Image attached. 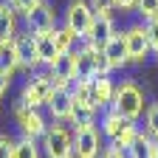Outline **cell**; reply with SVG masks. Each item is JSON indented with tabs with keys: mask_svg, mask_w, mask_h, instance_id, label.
I'll return each mask as SVG.
<instances>
[{
	"mask_svg": "<svg viewBox=\"0 0 158 158\" xmlns=\"http://www.w3.org/2000/svg\"><path fill=\"white\" fill-rule=\"evenodd\" d=\"M144 90L135 79H124V82L116 85V93H113V102H110V110H116L118 116H124L127 122H138L144 113Z\"/></svg>",
	"mask_w": 158,
	"mask_h": 158,
	"instance_id": "1",
	"label": "cell"
},
{
	"mask_svg": "<svg viewBox=\"0 0 158 158\" xmlns=\"http://www.w3.org/2000/svg\"><path fill=\"white\" fill-rule=\"evenodd\" d=\"M113 68L107 62L105 51L93 40H82L76 45V76L79 79H96V76H110Z\"/></svg>",
	"mask_w": 158,
	"mask_h": 158,
	"instance_id": "2",
	"label": "cell"
},
{
	"mask_svg": "<svg viewBox=\"0 0 158 158\" xmlns=\"http://www.w3.org/2000/svg\"><path fill=\"white\" fill-rule=\"evenodd\" d=\"M51 93H54V73L51 71H34V73H28L23 90H20V102L40 110L48 105Z\"/></svg>",
	"mask_w": 158,
	"mask_h": 158,
	"instance_id": "3",
	"label": "cell"
},
{
	"mask_svg": "<svg viewBox=\"0 0 158 158\" xmlns=\"http://www.w3.org/2000/svg\"><path fill=\"white\" fill-rule=\"evenodd\" d=\"M65 26L79 37V43L90 37V31L96 26V11L90 9L88 0H68V6H65Z\"/></svg>",
	"mask_w": 158,
	"mask_h": 158,
	"instance_id": "4",
	"label": "cell"
},
{
	"mask_svg": "<svg viewBox=\"0 0 158 158\" xmlns=\"http://www.w3.org/2000/svg\"><path fill=\"white\" fill-rule=\"evenodd\" d=\"M40 141H43V150L48 158H71L73 155V130H68L62 122L48 124L45 135Z\"/></svg>",
	"mask_w": 158,
	"mask_h": 158,
	"instance_id": "5",
	"label": "cell"
},
{
	"mask_svg": "<svg viewBox=\"0 0 158 158\" xmlns=\"http://www.w3.org/2000/svg\"><path fill=\"white\" fill-rule=\"evenodd\" d=\"M14 122H17L20 133H23L26 138H43L45 130H48L45 116L40 113L37 107H28L23 102H14Z\"/></svg>",
	"mask_w": 158,
	"mask_h": 158,
	"instance_id": "6",
	"label": "cell"
},
{
	"mask_svg": "<svg viewBox=\"0 0 158 158\" xmlns=\"http://www.w3.org/2000/svg\"><path fill=\"white\" fill-rule=\"evenodd\" d=\"M102 130H99L96 124L90 127H79L73 130V155L76 158H99L102 155Z\"/></svg>",
	"mask_w": 158,
	"mask_h": 158,
	"instance_id": "7",
	"label": "cell"
},
{
	"mask_svg": "<svg viewBox=\"0 0 158 158\" xmlns=\"http://www.w3.org/2000/svg\"><path fill=\"white\" fill-rule=\"evenodd\" d=\"M122 34H124V45H127L130 62H133V65H141L144 59L152 54V45H150V40H147L144 23H133V26H127Z\"/></svg>",
	"mask_w": 158,
	"mask_h": 158,
	"instance_id": "8",
	"label": "cell"
},
{
	"mask_svg": "<svg viewBox=\"0 0 158 158\" xmlns=\"http://www.w3.org/2000/svg\"><path fill=\"white\" fill-rule=\"evenodd\" d=\"M48 116L51 122H62V124H73L76 118V105H73V96L71 88H54L51 99H48Z\"/></svg>",
	"mask_w": 158,
	"mask_h": 158,
	"instance_id": "9",
	"label": "cell"
},
{
	"mask_svg": "<svg viewBox=\"0 0 158 158\" xmlns=\"http://www.w3.org/2000/svg\"><path fill=\"white\" fill-rule=\"evenodd\" d=\"M14 48H17V59H20V71L34 73L37 68H43V59L37 51V37L31 31H20L14 37Z\"/></svg>",
	"mask_w": 158,
	"mask_h": 158,
	"instance_id": "10",
	"label": "cell"
},
{
	"mask_svg": "<svg viewBox=\"0 0 158 158\" xmlns=\"http://www.w3.org/2000/svg\"><path fill=\"white\" fill-rule=\"evenodd\" d=\"M23 23H26V31H31L34 37L37 34H51L54 28H56V11H54V6L51 3H40L37 9H31L26 17H23Z\"/></svg>",
	"mask_w": 158,
	"mask_h": 158,
	"instance_id": "11",
	"label": "cell"
},
{
	"mask_svg": "<svg viewBox=\"0 0 158 158\" xmlns=\"http://www.w3.org/2000/svg\"><path fill=\"white\" fill-rule=\"evenodd\" d=\"M48 71L54 73V88H71L76 79H79L76 76V48L68 51V54H62Z\"/></svg>",
	"mask_w": 158,
	"mask_h": 158,
	"instance_id": "12",
	"label": "cell"
},
{
	"mask_svg": "<svg viewBox=\"0 0 158 158\" xmlns=\"http://www.w3.org/2000/svg\"><path fill=\"white\" fill-rule=\"evenodd\" d=\"M71 96H73V105H76V113L79 116H96L99 107L93 102V85L90 79H76L71 85Z\"/></svg>",
	"mask_w": 158,
	"mask_h": 158,
	"instance_id": "13",
	"label": "cell"
},
{
	"mask_svg": "<svg viewBox=\"0 0 158 158\" xmlns=\"http://www.w3.org/2000/svg\"><path fill=\"white\" fill-rule=\"evenodd\" d=\"M102 51H105V56H107V62H110L113 71H122V68L130 65V56H127V45H124V34L122 31H118Z\"/></svg>",
	"mask_w": 158,
	"mask_h": 158,
	"instance_id": "14",
	"label": "cell"
},
{
	"mask_svg": "<svg viewBox=\"0 0 158 158\" xmlns=\"http://www.w3.org/2000/svg\"><path fill=\"white\" fill-rule=\"evenodd\" d=\"M127 124H130L127 118H124V116H118V113H116V110H110V107L102 113V118H99V130H102V135L107 138V141H116V138L124 133V127H127Z\"/></svg>",
	"mask_w": 158,
	"mask_h": 158,
	"instance_id": "15",
	"label": "cell"
},
{
	"mask_svg": "<svg viewBox=\"0 0 158 158\" xmlns=\"http://www.w3.org/2000/svg\"><path fill=\"white\" fill-rule=\"evenodd\" d=\"M90 85H93V102L99 110H107L110 102H113V93H116V82L110 76H96L90 79Z\"/></svg>",
	"mask_w": 158,
	"mask_h": 158,
	"instance_id": "16",
	"label": "cell"
},
{
	"mask_svg": "<svg viewBox=\"0 0 158 158\" xmlns=\"http://www.w3.org/2000/svg\"><path fill=\"white\" fill-rule=\"evenodd\" d=\"M116 34H118V28H116L113 14H105V17H96V26H93V31H90V37H88V40H93L99 48H105Z\"/></svg>",
	"mask_w": 158,
	"mask_h": 158,
	"instance_id": "17",
	"label": "cell"
},
{
	"mask_svg": "<svg viewBox=\"0 0 158 158\" xmlns=\"http://www.w3.org/2000/svg\"><path fill=\"white\" fill-rule=\"evenodd\" d=\"M17 71H20V59H17L14 40H0V73L14 76Z\"/></svg>",
	"mask_w": 158,
	"mask_h": 158,
	"instance_id": "18",
	"label": "cell"
},
{
	"mask_svg": "<svg viewBox=\"0 0 158 158\" xmlns=\"http://www.w3.org/2000/svg\"><path fill=\"white\" fill-rule=\"evenodd\" d=\"M37 51H40V59H43L45 68H51L56 59L62 56L59 48H56V43H54V31L51 34H37Z\"/></svg>",
	"mask_w": 158,
	"mask_h": 158,
	"instance_id": "19",
	"label": "cell"
},
{
	"mask_svg": "<svg viewBox=\"0 0 158 158\" xmlns=\"http://www.w3.org/2000/svg\"><path fill=\"white\" fill-rule=\"evenodd\" d=\"M17 11L9 6V3H3L0 6V40H14L17 34H20V28H17Z\"/></svg>",
	"mask_w": 158,
	"mask_h": 158,
	"instance_id": "20",
	"label": "cell"
},
{
	"mask_svg": "<svg viewBox=\"0 0 158 158\" xmlns=\"http://www.w3.org/2000/svg\"><path fill=\"white\" fill-rule=\"evenodd\" d=\"M127 158H155V144H152V135L150 133H138L135 144L127 150Z\"/></svg>",
	"mask_w": 158,
	"mask_h": 158,
	"instance_id": "21",
	"label": "cell"
},
{
	"mask_svg": "<svg viewBox=\"0 0 158 158\" xmlns=\"http://www.w3.org/2000/svg\"><path fill=\"white\" fill-rule=\"evenodd\" d=\"M14 158H43V144H37V138H17L14 144Z\"/></svg>",
	"mask_w": 158,
	"mask_h": 158,
	"instance_id": "22",
	"label": "cell"
},
{
	"mask_svg": "<svg viewBox=\"0 0 158 158\" xmlns=\"http://www.w3.org/2000/svg\"><path fill=\"white\" fill-rule=\"evenodd\" d=\"M54 43H56L59 54H68V51H73V48L79 45V37H76L68 26H62V28H54Z\"/></svg>",
	"mask_w": 158,
	"mask_h": 158,
	"instance_id": "23",
	"label": "cell"
},
{
	"mask_svg": "<svg viewBox=\"0 0 158 158\" xmlns=\"http://www.w3.org/2000/svg\"><path fill=\"white\" fill-rule=\"evenodd\" d=\"M138 133H141V127H138V122H130L127 127H124V133L116 138V141H110V144H116V147H122V150H130L133 144H135V138H138Z\"/></svg>",
	"mask_w": 158,
	"mask_h": 158,
	"instance_id": "24",
	"label": "cell"
},
{
	"mask_svg": "<svg viewBox=\"0 0 158 158\" xmlns=\"http://www.w3.org/2000/svg\"><path fill=\"white\" fill-rule=\"evenodd\" d=\"M144 133H150L152 138L158 135V102H152L144 110Z\"/></svg>",
	"mask_w": 158,
	"mask_h": 158,
	"instance_id": "25",
	"label": "cell"
},
{
	"mask_svg": "<svg viewBox=\"0 0 158 158\" xmlns=\"http://www.w3.org/2000/svg\"><path fill=\"white\" fill-rule=\"evenodd\" d=\"M135 11L141 14V20L158 17V0H138V3H135Z\"/></svg>",
	"mask_w": 158,
	"mask_h": 158,
	"instance_id": "26",
	"label": "cell"
},
{
	"mask_svg": "<svg viewBox=\"0 0 158 158\" xmlns=\"http://www.w3.org/2000/svg\"><path fill=\"white\" fill-rule=\"evenodd\" d=\"M6 3H9V6H11V9L20 14V17H26L31 9H37L40 3H43V0H6Z\"/></svg>",
	"mask_w": 158,
	"mask_h": 158,
	"instance_id": "27",
	"label": "cell"
},
{
	"mask_svg": "<svg viewBox=\"0 0 158 158\" xmlns=\"http://www.w3.org/2000/svg\"><path fill=\"white\" fill-rule=\"evenodd\" d=\"M88 3L96 11V17H105V14H113L116 11V0H88Z\"/></svg>",
	"mask_w": 158,
	"mask_h": 158,
	"instance_id": "28",
	"label": "cell"
},
{
	"mask_svg": "<svg viewBox=\"0 0 158 158\" xmlns=\"http://www.w3.org/2000/svg\"><path fill=\"white\" fill-rule=\"evenodd\" d=\"M144 31H147V40H150V45H152V54H155V48H158V17L144 20Z\"/></svg>",
	"mask_w": 158,
	"mask_h": 158,
	"instance_id": "29",
	"label": "cell"
},
{
	"mask_svg": "<svg viewBox=\"0 0 158 158\" xmlns=\"http://www.w3.org/2000/svg\"><path fill=\"white\" fill-rule=\"evenodd\" d=\"M14 144L17 138H11L9 133H0V158H14Z\"/></svg>",
	"mask_w": 158,
	"mask_h": 158,
	"instance_id": "30",
	"label": "cell"
},
{
	"mask_svg": "<svg viewBox=\"0 0 158 158\" xmlns=\"http://www.w3.org/2000/svg\"><path fill=\"white\" fill-rule=\"evenodd\" d=\"M99 158H127V150L116 147V144H107V147L102 150V155H99Z\"/></svg>",
	"mask_w": 158,
	"mask_h": 158,
	"instance_id": "31",
	"label": "cell"
},
{
	"mask_svg": "<svg viewBox=\"0 0 158 158\" xmlns=\"http://www.w3.org/2000/svg\"><path fill=\"white\" fill-rule=\"evenodd\" d=\"M135 3L138 0H116V9L118 11H135Z\"/></svg>",
	"mask_w": 158,
	"mask_h": 158,
	"instance_id": "32",
	"label": "cell"
},
{
	"mask_svg": "<svg viewBox=\"0 0 158 158\" xmlns=\"http://www.w3.org/2000/svg\"><path fill=\"white\" fill-rule=\"evenodd\" d=\"M9 85H11V76H6V73H0V99H3V93L9 90Z\"/></svg>",
	"mask_w": 158,
	"mask_h": 158,
	"instance_id": "33",
	"label": "cell"
},
{
	"mask_svg": "<svg viewBox=\"0 0 158 158\" xmlns=\"http://www.w3.org/2000/svg\"><path fill=\"white\" fill-rule=\"evenodd\" d=\"M152 144H155V158H158V135L152 138Z\"/></svg>",
	"mask_w": 158,
	"mask_h": 158,
	"instance_id": "34",
	"label": "cell"
},
{
	"mask_svg": "<svg viewBox=\"0 0 158 158\" xmlns=\"http://www.w3.org/2000/svg\"><path fill=\"white\" fill-rule=\"evenodd\" d=\"M3 3H6V0H0V6H3Z\"/></svg>",
	"mask_w": 158,
	"mask_h": 158,
	"instance_id": "35",
	"label": "cell"
},
{
	"mask_svg": "<svg viewBox=\"0 0 158 158\" xmlns=\"http://www.w3.org/2000/svg\"><path fill=\"white\" fill-rule=\"evenodd\" d=\"M155 56H158V48H155Z\"/></svg>",
	"mask_w": 158,
	"mask_h": 158,
	"instance_id": "36",
	"label": "cell"
},
{
	"mask_svg": "<svg viewBox=\"0 0 158 158\" xmlns=\"http://www.w3.org/2000/svg\"><path fill=\"white\" fill-rule=\"evenodd\" d=\"M71 158H76V155H71Z\"/></svg>",
	"mask_w": 158,
	"mask_h": 158,
	"instance_id": "37",
	"label": "cell"
}]
</instances>
